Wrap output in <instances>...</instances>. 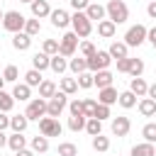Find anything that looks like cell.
I'll return each instance as SVG.
<instances>
[{
    "label": "cell",
    "instance_id": "obj_1",
    "mask_svg": "<svg viewBox=\"0 0 156 156\" xmlns=\"http://www.w3.org/2000/svg\"><path fill=\"white\" fill-rule=\"evenodd\" d=\"M105 10H107V20H112L115 24H122L129 20V10H127L124 0H110L105 5Z\"/></svg>",
    "mask_w": 156,
    "mask_h": 156
},
{
    "label": "cell",
    "instance_id": "obj_2",
    "mask_svg": "<svg viewBox=\"0 0 156 156\" xmlns=\"http://www.w3.org/2000/svg\"><path fill=\"white\" fill-rule=\"evenodd\" d=\"M71 27H73V32H76L80 39L90 37V32H93V22L88 20L85 12H73V15H71Z\"/></svg>",
    "mask_w": 156,
    "mask_h": 156
},
{
    "label": "cell",
    "instance_id": "obj_3",
    "mask_svg": "<svg viewBox=\"0 0 156 156\" xmlns=\"http://www.w3.org/2000/svg\"><path fill=\"white\" fill-rule=\"evenodd\" d=\"M78 46H80V37H78L76 32H66V34L58 39V54L66 56V58H71Z\"/></svg>",
    "mask_w": 156,
    "mask_h": 156
},
{
    "label": "cell",
    "instance_id": "obj_4",
    "mask_svg": "<svg viewBox=\"0 0 156 156\" xmlns=\"http://www.w3.org/2000/svg\"><path fill=\"white\" fill-rule=\"evenodd\" d=\"M24 24H27V17H24L22 12H17V10H10V12H5L2 27H5L7 32H12V34H17V32H24Z\"/></svg>",
    "mask_w": 156,
    "mask_h": 156
},
{
    "label": "cell",
    "instance_id": "obj_5",
    "mask_svg": "<svg viewBox=\"0 0 156 156\" xmlns=\"http://www.w3.org/2000/svg\"><path fill=\"white\" fill-rule=\"evenodd\" d=\"M66 107H68V95L61 93V90H56V95H54L51 100H46V117H56V119H58V115H61Z\"/></svg>",
    "mask_w": 156,
    "mask_h": 156
},
{
    "label": "cell",
    "instance_id": "obj_6",
    "mask_svg": "<svg viewBox=\"0 0 156 156\" xmlns=\"http://www.w3.org/2000/svg\"><path fill=\"white\" fill-rule=\"evenodd\" d=\"M24 117H27L29 122H39L41 117H46V100H44V98H32V100L27 102Z\"/></svg>",
    "mask_w": 156,
    "mask_h": 156
},
{
    "label": "cell",
    "instance_id": "obj_7",
    "mask_svg": "<svg viewBox=\"0 0 156 156\" xmlns=\"http://www.w3.org/2000/svg\"><path fill=\"white\" fill-rule=\"evenodd\" d=\"M146 34H149V29H146L144 24H134V27L127 29L124 44H127V46H141V44L146 41Z\"/></svg>",
    "mask_w": 156,
    "mask_h": 156
},
{
    "label": "cell",
    "instance_id": "obj_8",
    "mask_svg": "<svg viewBox=\"0 0 156 156\" xmlns=\"http://www.w3.org/2000/svg\"><path fill=\"white\" fill-rule=\"evenodd\" d=\"M61 132H63V127L56 117H41L39 119V134H44L46 139L49 136H61Z\"/></svg>",
    "mask_w": 156,
    "mask_h": 156
},
{
    "label": "cell",
    "instance_id": "obj_9",
    "mask_svg": "<svg viewBox=\"0 0 156 156\" xmlns=\"http://www.w3.org/2000/svg\"><path fill=\"white\" fill-rule=\"evenodd\" d=\"M110 63H112V56H110L107 51H95V54L88 58V71H90V73H98V71H105Z\"/></svg>",
    "mask_w": 156,
    "mask_h": 156
},
{
    "label": "cell",
    "instance_id": "obj_10",
    "mask_svg": "<svg viewBox=\"0 0 156 156\" xmlns=\"http://www.w3.org/2000/svg\"><path fill=\"white\" fill-rule=\"evenodd\" d=\"M110 129H112V134L115 136H127L129 134V129H132V122H129V117H115L112 119V124H110Z\"/></svg>",
    "mask_w": 156,
    "mask_h": 156
},
{
    "label": "cell",
    "instance_id": "obj_11",
    "mask_svg": "<svg viewBox=\"0 0 156 156\" xmlns=\"http://www.w3.org/2000/svg\"><path fill=\"white\" fill-rule=\"evenodd\" d=\"M49 17H51V24H54L56 29H66V27L71 24V15H68L66 10H61V7H58V10H51Z\"/></svg>",
    "mask_w": 156,
    "mask_h": 156
},
{
    "label": "cell",
    "instance_id": "obj_12",
    "mask_svg": "<svg viewBox=\"0 0 156 156\" xmlns=\"http://www.w3.org/2000/svg\"><path fill=\"white\" fill-rule=\"evenodd\" d=\"M85 15H88L90 22H102V20H107V17H105L107 10H105V5H100V2H90L88 10H85Z\"/></svg>",
    "mask_w": 156,
    "mask_h": 156
},
{
    "label": "cell",
    "instance_id": "obj_13",
    "mask_svg": "<svg viewBox=\"0 0 156 156\" xmlns=\"http://www.w3.org/2000/svg\"><path fill=\"white\" fill-rule=\"evenodd\" d=\"M29 7H32V17H37V20H44V17L51 15V7H49L46 0H34Z\"/></svg>",
    "mask_w": 156,
    "mask_h": 156
},
{
    "label": "cell",
    "instance_id": "obj_14",
    "mask_svg": "<svg viewBox=\"0 0 156 156\" xmlns=\"http://www.w3.org/2000/svg\"><path fill=\"white\" fill-rule=\"evenodd\" d=\"M12 98L20 100V102H29V100H32V88H29L27 83H15V88H12Z\"/></svg>",
    "mask_w": 156,
    "mask_h": 156
},
{
    "label": "cell",
    "instance_id": "obj_15",
    "mask_svg": "<svg viewBox=\"0 0 156 156\" xmlns=\"http://www.w3.org/2000/svg\"><path fill=\"white\" fill-rule=\"evenodd\" d=\"M117 98H119V93H117L112 85H110V88H102V90L98 93V102H100V105H107V107H110V105H115V102H117Z\"/></svg>",
    "mask_w": 156,
    "mask_h": 156
},
{
    "label": "cell",
    "instance_id": "obj_16",
    "mask_svg": "<svg viewBox=\"0 0 156 156\" xmlns=\"http://www.w3.org/2000/svg\"><path fill=\"white\" fill-rule=\"evenodd\" d=\"M12 46H15L17 51H27V49L32 46V37H29L27 32H17V34H12Z\"/></svg>",
    "mask_w": 156,
    "mask_h": 156
},
{
    "label": "cell",
    "instance_id": "obj_17",
    "mask_svg": "<svg viewBox=\"0 0 156 156\" xmlns=\"http://www.w3.org/2000/svg\"><path fill=\"white\" fill-rule=\"evenodd\" d=\"M115 32H117V24H115L112 20H102V22H98V34H100L102 39H112Z\"/></svg>",
    "mask_w": 156,
    "mask_h": 156
},
{
    "label": "cell",
    "instance_id": "obj_18",
    "mask_svg": "<svg viewBox=\"0 0 156 156\" xmlns=\"http://www.w3.org/2000/svg\"><path fill=\"white\" fill-rule=\"evenodd\" d=\"M127 51H129V46H127L124 41H112V44H110V49H107V54H110L115 61L127 58Z\"/></svg>",
    "mask_w": 156,
    "mask_h": 156
},
{
    "label": "cell",
    "instance_id": "obj_19",
    "mask_svg": "<svg viewBox=\"0 0 156 156\" xmlns=\"http://www.w3.org/2000/svg\"><path fill=\"white\" fill-rule=\"evenodd\" d=\"M49 66H51V56H49V54L37 51V54L32 56V68H37V71H46Z\"/></svg>",
    "mask_w": 156,
    "mask_h": 156
},
{
    "label": "cell",
    "instance_id": "obj_20",
    "mask_svg": "<svg viewBox=\"0 0 156 156\" xmlns=\"http://www.w3.org/2000/svg\"><path fill=\"white\" fill-rule=\"evenodd\" d=\"M7 146L17 154V151H22V149H27V136H22L20 132H12L10 136H7Z\"/></svg>",
    "mask_w": 156,
    "mask_h": 156
},
{
    "label": "cell",
    "instance_id": "obj_21",
    "mask_svg": "<svg viewBox=\"0 0 156 156\" xmlns=\"http://www.w3.org/2000/svg\"><path fill=\"white\" fill-rule=\"evenodd\" d=\"M129 90H132L136 98H146V93H149V83H146L144 78H132Z\"/></svg>",
    "mask_w": 156,
    "mask_h": 156
},
{
    "label": "cell",
    "instance_id": "obj_22",
    "mask_svg": "<svg viewBox=\"0 0 156 156\" xmlns=\"http://www.w3.org/2000/svg\"><path fill=\"white\" fill-rule=\"evenodd\" d=\"M132 156H156V146L149 144V141L134 144V146H132Z\"/></svg>",
    "mask_w": 156,
    "mask_h": 156
},
{
    "label": "cell",
    "instance_id": "obj_23",
    "mask_svg": "<svg viewBox=\"0 0 156 156\" xmlns=\"http://www.w3.org/2000/svg\"><path fill=\"white\" fill-rule=\"evenodd\" d=\"M139 112H141V117H154V115H156V100L141 98V100H139Z\"/></svg>",
    "mask_w": 156,
    "mask_h": 156
},
{
    "label": "cell",
    "instance_id": "obj_24",
    "mask_svg": "<svg viewBox=\"0 0 156 156\" xmlns=\"http://www.w3.org/2000/svg\"><path fill=\"white\" fill-rule=\"evenodd\" d=\"M68 68L76 73V76H80V73H85L88 71V58L85 56H78V58H71L68 61Z\"/></svg>",
    "mask_w": 156,
    "mask_h": 156
},
{
    "label": "cell",
    "instance_id": "obj_25",
    "mask_svg": "<svg viewBox=\"0 0 156 156\" xmlns=\"http://www.w3.org/2000/svg\"><path fill=\"white\" fill-rule=\"evenodd\" d=\"M41 71H37V68H29L27 73H24V83L29 85V88H39L41 85Z\"/></svg>",
    "mask_w": 156,
    "mask_h": 156
},
{
    "label": "cell",
    "instance_id": "obj_26",
    "mask_svg": "<svg viewBox=\"0 0 156 156\" xmlns=\"http://www.w3.org/2000/svg\"><path fill=\"white\" fill-rule=\"evenodd\" d=\"M112 78H115V76H112L107 68H105V71H98V73H95V85H98L100 90H102V88H110V85H112Z\"/></svg>",
    "mask_w": 156,
    "mask_h": 156
},
{
    "label": "cell",
    "instance_id": "obj_27",
    "mask_svg": "<svg viewBox=\"0 0 156 156\" xmlns=\"http://www.w3.org/2000/svg\"><path fill=\"white\" fill-rule=\"evenodd\" d=\"M54 95H56V83H54V80H41V85H39V98L51 100Z\"/></svg>",
    "mask_w": 156,
    "mask_h": 156
},
{
    "label": "cell",
    "instance_id": "obj_28",
    "mask_svg": "<svg viewBox=\"0 0 156 156\" xmlns=\"http://www.w3.org/2000/svg\"><path fill=\"white\" fill-rule=\"evenodd\" d=\"M117 102H119L124 110H132V107L136 105V95H134L132 90H122V93H119V98H117Z\"/></svg>",
    "mask_w": 156,
    "mask_h": 156
},
{
    "label": "cell",
    "instance_id": "obj_29",
    "mask_svg": "<svg viewBox=\"0 0 156 156\" xmlns=\"http://www.w3.org/2000/svg\"><path fill=\"white\" fill-rule=\"evenodd\" d=\"M27 124H29V119L24 117V112H22V115L10 117V129H12V132H20V134H22V132L27 129Z\"/></svg>",
    "mask_w": 156,
    "mask_h": 156
},
{
    "label": "cell",
    "instance_id": "obj_30",
    "mask_svg": "<svg viewBox=\"0 0 156 156\" xmlns=\"http://www.w3.org/2000/svg\"><path fill=\"white\" fill-rule=\"evenodd\" d=\"M32 151H34V154H46V151H49V139H46L44 134H37V136L32 139Z\"/></svg>",
    "mask_w": 156,
    "mask_h": 156
},
{
    "label": "cell",
    "instance_id": "obj_31",
    "mask_svg": "<svg viewBox=\"0 0 156 156\" xmlns=\"http://www.w3.org/2000/svg\"><path fill=\"white\" fill-rule=\"evenodd\" d=\"M54 73H63L66 68H68V61H66V56H61V54H56V56H51V66H49Z\"/></svg>",
    "mask_w": 156,
    "mask_h": 156
},
{
    "label": "cell",
    "instance_id": "obj_32",
    "mask_svg": "<svg viewBox=\"0 0 156 156\" xmlns=\"http://www.w3.org/2000/svg\"><path fill=\"white\" fill-rule=\"evenodd\" d=\"M76 80H78V88H83V90H88V88H93V85H95V73H90V71H85V73H80V76H76Z\"/></svg>",
    "mask_w": 156,
    "mask_h": 156
},
{
    "label": "cell",
    "instance_id": "obj_33",
    "mask_svg": "<svg viewBox=\"0 0 156 156\" xmlns=\"http://www.w3.org/2000/svg\"><path fill=\"white\" fill-rule=\"evenodd\" d=\"M141 136H144V141H149V144H156V122H149V124H144V127H141Z\"/></svg>",
    "mask_w": 156,
    "mask_h": 156
},
{
    "label": "cell",
    "instance_id": "obj_34",
    "mask_svg": "<svg viewBox=\"0 0 156 156\" xmlns=\"http://www.w3.org/2000/svg\"><path fill=\"white\" fill-rule=\"evenodd\" d=\"M12 107H15V98H12V93L0 90V112H10Z\"/></svg>",
    "mask_w": 156,
    "mask_h": 156
},
{
    "label": "cell",
    "instance_id": "obj_35",
    "mask_svg": "<svg viewBox=\"0 0 156 156\" xmlns=\"http://www.w3.org/2000/svg\"><path fill=\"white\" fill-rule=\"evenodd\" d=\"M61 93H66V95L78 93V80L76 78H61Z\"/></svg>",
    "mask_w": 156,
    "mask_h": 156
},
{
    "label": "cell",
    "instance_id": "obj_36",
    "mask_svg": "<svg viewBox=\"0 0 156 156\" xmlns=\"http://www.w3.org/2000/svg\"><path fill=\"white\" fill-rule=\"evenodd\" d=\"M85 132H88L90 136H98V134H102V122H100V119H95V117H90V119L85 122Z\"/></svg>",
    "mask_w": 156,
    "mask_h": 156
},
{
    "label": "cell",
    "instance_id": "obj_37",
    "mask_svg": "<svg viewBox=\"0 0 156 156\" xmlns=\"http://www.w3.org/2000/svg\"><path fill=\"white\" fill-rule=\"evenodd\" d=\"M2 78H5V83H17V78H20V68L17 66H5V71H2Z\"/></svg>",
    "mask_w": 156,
    "mask_h": 156
},
{
    "label": "cell",
    "instance_id": "obj_38",
    "mask_svg": "<svg viewBox=\"0 0 156 156\" xmlns=\"http://www.w3.org/2000/svg\"><path fill=\"white\" fill-rule=\"evenodd\" d=\"M93 149H95V151H100V154H105V151L110 149V139H107V136H102V134L93 136Z\"/></svg>",
    "mask_w": 156,
    "mask_h": 156
},
{
    "label": "cell",
    "instance_id": "obj_39",
    "mask_svg": "<svg viewBox=\"0 0 156 156\" xmlns=\"http://www.w3.org/2000/svg\"><path fill=\"white\" fill-rule=\"evenodd\" d=\"M58 156H78V146L73 141H63L58 144Z\"/></svg>",
    "mask_w": 156,
    "mask_h": 156
},
{
    "label": "cell",
    "instance_id": "obj_40",
    "mask_svg": "<svg viewBox=\"0 0 156 156\" xmlns=\"http://www.w3.org/2000/svg\"><path fill=\"white\" fill-rule=\"evenodd\" d=\"M141 73H144V61H141V58H132V63H129V76H132V78H141Z\"/></svg>",
    "mask_w": 156,
    "mask_h": 156
},
{
    "label": "cell",
    "instance_id": "obj_41",
    "mask_svg": "<svg viewBox=\"0 0 156 156\" xmlns=\"http://www.w3.org/2000/svg\"><path fill=\"white\" fill-rule=\"evenodd\" d=\"M85 122H88V117H68V129L71 132H80V129H85Z\"/></svg>",
    "mask_w": 156,
    "mask_h": 156
},
{
    "label": "cell",
    "instance_id": "obj_42",
    "mask_svg": "<svg viewBox=\"0 0 156 156\" xmlns=\"http://www.w3.org/2000/svg\"><path fill=\"white\" fill-rule=\"evenodd\" d=\"M24 32H27L29 37H37V34L41 32V24H39V20H37V17L27 20V24H24Z\"/></svg>",
    "mask_w": 156,
    "mask_h": 156
},
{
    "label": "cell",
    "instance_id": "obj_43",
    "mask_svg": "<svg viewBox=\"0 0 156 156\" xmlns=\"http://www.w3.org/2000/svg\"><path fill=\"white\" fill-rule=\"evenodd\" d=\"M41 51H44V54H49V56H56V54H58V41H56V39H44Z\"/></svg>",
    "mask_w": 156,
    "mask_h": 156
},
{
    "label": "cell",
    "instance_id": "obj_44",
    "mask_svg": "<svg viewBox=\"0 0 156 156\" xmlns=\"http://www.w3.org/2000/svg\"><path fill=\"white\" fill-rule=\"evenodd\" d=\"M68 112H71L73 117H85V115H83V100L73 98V100L68 102Z\"/></svg>",
    "mask_w": 156,
    "mask_h": 156
},
{
    "label": "cell",
    "instance_id": "obj_45",
    "mask_svg": "<svg viewBox=\"0 0 156 156\" xmlns=\"http://www.w3.org/2000/svg\"><path fill=\"white\" fill-rule=\"evenodd\" d=\"M78 51H80V56H85V58H90V56H93V54H95L98 49H95V44H93V41H88V39H85V41H80V46H78Z\"/></svg>",
    "mask_w": 156,
    "mask_h": 156
},
{
    "label": "cell",
    "instance_id": "obj_46",
    "mask_svg": "<svg viewBox=\"0 0 156 156\" xmlns=\"http://www.w3.org/2000/svg\"><path fill=\"white\" fill-rule=\"evenodd\" d=\"M95 107H98V102H95L93 98H85V100H83V115H85L88 119L95 115Z\"/></svg>",
    "mask_w": 156,
    "mask_h": 156
},
{
    "label": "cell",
    "instance_id": "obj_47",
    "mask_svg": "<svg viewBox=\"0 0 156 156\" xmlns=\"http://www.w3.org/2000/svg\"><path fill=\"white\" fill-rule=\"evenodd\" d=\"M93 117L102 122V119H107V117H112V115H110V107H107V105H100V102H98V107H95V115H93Z\"/></svg>",
    "mask_w": 156,
    "mask_h": 156
},
{
    "label": "cell",
    "instance_id": "obj_48",
    "mask_svg": "<svg viewBox=\"0 0 156 156\" xmlns=\"http://www.w3.org/2000/svg\"><path fill=\"white\" fill-rule=\"evenodd\" d=\"M68 2H71V7H73L76 12H85L88 5H90V0H68Z\"/></svg>",
    "mask_w": 156,
    "mask_h": 156
},
{
    "label": "cell",
    "instance_id": "obj_49",
    "mask_svg": "<svg viewBox=\"0 0 156 156\" xmlns=\"http://www.w3.org/2000/svg\"><path fill=\"white\" fill-rule=\"evenodd\" d=\"M129 63H132L129 56H127V58H119V61H117V71H119V73H129Z\"/></svg>",
    "mask_w": 156,
    "mask_h": 156
},
{
    "label": "cell",
    "instance_id": "obj_50",
    "mask_svg": "<svg viewBox=\"0 0 156 156\" xmlns=\"http://www.w3.org/2000/svg\"><path fill=\"white\" fill-rule=\"evenodd\" d=\"M10 127V117H7V112H0V132H5Z\"/></svg>",
    "mask_w": 156,
    "mask_h": 156
},
{
    "label": "cell",
    "instance_id": "obj_51",
    "mask_svg": "<svg viewBox=\"0 0 156 156\" xmlns=\"http://www.w3.org/2000/svg\"><path fill=\"white\" fill-rule=\"evenodd\" d=\"M146 15H149L151 20H156V0H151V2H149V7H146Z\"/></svg>",
    "mask_w": 156,
    "mask_h": 156
},
{
    "label": "cell",
    "instance_id": "obj_52",
    "mask_svg": "<svg viewBox=\"0 0 156 156\" xmlns=\"http://www.w3.org/2000/svg\"><path fill=\"white\" fill-rule=\"evenodd\" d=\"M146 39H149V41H151V46L156 49V27H151V29H149V34H146Z\"/></svg>",
    "mask_w": 156,
    "mask_h": 156
},
{
    "label": "cell",
    "instance_id": "obj_53",
    "mask_svg": "<svg viewBox=\"0 0 156 156\" xmlns=\"http://www.w3.org/2000/svg\"><path fill=\"white\" fill-rule=\"evenodd\" d=\"M146 98L156 100V83H151V85H149V93H146Z\"/></svg>",
    "mask_w": 156,
    "mask_h": 156
},
{
    "label": "cell",
    "instance_id": "obj_54",
    "mask_svg": "<svg viewBox=\"0 0 156 156\" xmlns=\"http://www.w3.org/2000/svg\"><path fill=\"white\" fill-rule=\"evenodd\" d=\"M15 156H34V151H32V149H22V151H17Z\"/></svg>",
    "mask_w": 156,
    "mask_h": 156
},
{
    "label": "cell",
    "instance_id": "obj_55",
    "mask_svg": "<svg viewBox=\"0 0 156 156\" xmlns=\"http://www.w3.org/2000/svg\"><path fill=\"white\" fill-rule=\"evenodd\" d=\"M2 146H7V134H5V132H0V149H2Z\"/></svg>",
    "mask_w": 156,
    "mask_h": 156
},
{
    "label": "cell",
    "instance_id": "obj_56",
    "mask_svg": "<svg viewBox=\"0 0 156 156\" xmlns=\"http://www.w3.org/2000/svg\"><path fill=\"white\" fill-rule=\"evenodd\" d=\"M2 85H5V78H2V76H0V90H2Z\"/></svg>",
    "mask_w": 156,
    "mask_h": 156
},
{
    "label": "cell",
    "instance_id": "obj_57",
    "mask_svg": "<svg viewBox=\"0 0 156 156\" xmlns=\"http://www.w3.org/2000/svg\"><path fill=\"white\" fill-rule=\"evenodd\" d=\"M20 2H27V5H32V2H34V0H20Z\"/></svg>",
    "mask_w": 156,
    "mask_h": 156
},
{
    "label": "cell",
    "instance_id": "obj_58",
    "mask_svg": "<svg viewBox=\"0 0 156 156\" xmlns=\"http://www.w3.org/2000/svg\"><path fill=\"white\" fill-rule=\"evenodd\" d=\"M2 20H5V12H2V10H0V22H2Z\"/></svg>",
    "mask_w": 156,
    "mask_h": 156
}]
</instances>
